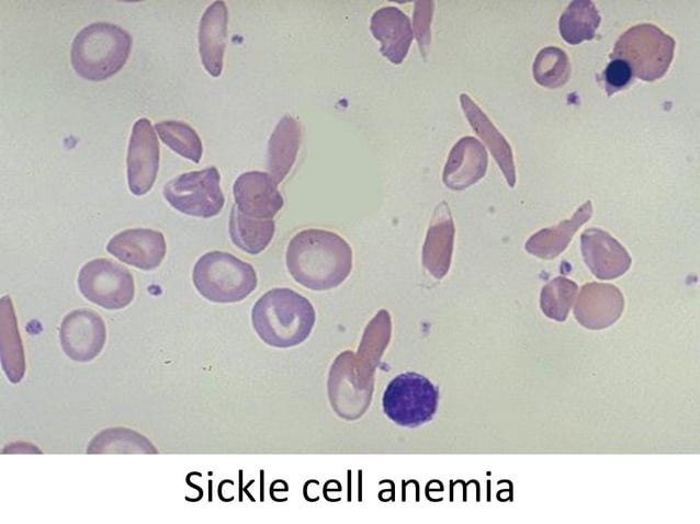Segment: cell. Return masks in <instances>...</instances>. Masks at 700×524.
Masks as SVG:
<instances>
[{"label":"cell","mask_w":700,"mask_h":524,"mask_svg":"<svg viewBox=\"0 0 700 524\" xmlns=\"http://www.w3.org/2000/svg\"><path fill=\"white\" fill-rule=\"evenodd\" d=\"M286 266L292 277L313 291L340 285L352 269V250L338 233L324 229H305L290 240Z\"/></svg>","instance_id":"1"},{"label":"cell","mask_w":700,"mask_h":524,"mask_svg":"<svg viewBox=\"0 0 700 524\" xmlns=\"http://www.w3.org/2000/svg\"><path fill=\"white\" fill-rule=\"evenodd\" d=\"M312 303L291 288H272L253 305L251 321L259 338L274 348H291L305 341L315 324Z\"/></svg>","instance_id":"2"},{"label":"cell","mask_w":700,"mask_h":524,"mask_svg":"<svg viewBox=\"0 0 700 524\" xmlns=\"http://www.w3.org/2000/svg\"><path fill=\"white\" fill-rule=\"evenodd\" d=\"M131 48L132 37L122 27L106 22L91 23L74 38L71 65L83 79L103 81L124 67Z\"/></svg>","instance_id":"3"},{"label":"cell","mask_w":700,"mask_h":524,"mask_svg":"<svg viewBox=\"0 0 700 524\" xmlns=\"http://www.w3.org/2000/svg\"><path fill=\"white\" fill-rule=\"evenodd\" d=\"M192 280L205 299L221 304L244 300L258 283L251 264L223 251L204 253L194 264Z\"/></svg>","instance_id":"4"},{"label":"cell","mask_w":700,"mask_h":524,"mask_svg":"<svg viewBox=\"0 0 700 524\" xmlns=\"http://www.w3.org/2000/svg\"><path fill=\"white\" fill-rule=\"evenodd\" d=\"M674 49L675 41L661 29L639 24L621 35L610 57L628 62L635 77L653 81L667 71Z\"/></svg>","instance_id":"5"},{"label":"cell","mask_w":700,"mask_h":524,"mask_svg":"<svg viewBox=\"0 0 700 524\" xmlns=\"http://www.w3.org/2000/svg\"><path fill=\"white\" fill-rule=\"evenodd\" d=\"M439 392L427 377L407 372L394 377L385 388V415L400 426L416 428L429 422L438 408Z\"/></svg>","instance_id":"6"},{"label":"cell","mask_w":700,"mask_h":524,"mask_svg":"<svg viewBox=\"0 0 700 524\" xmlns=\"http://www.w3.org/2000/svg\"><path fill=\"white\" fill-rule=\"evenodd\" d=\"M221 174L215 167L182 173L163 187V197L178 212L211 218L218 215L225 204L219 185Z\"/></svg>","instance_id":"7"},{"label":"cell","mask_w":700,"mask_h":524,"mask_svg":"<svg viewBox=\"0 0 700 524\" xmlns=\"http://www.w3.org/2000/svg\"><path fill=\"white\" fill-rule=\"evenodd\" d=\"M77 283L84 298L109 310L127 307L135 296L134 277L129 270L106 258L83 264Z\"/></svg>","instance_id":"8"},{"label":"cell","mask_w":700,"mask_h":524,"mask_svg":"<svg viewBox=\"0 0 700 524\" xmlns=\"http://www.w3.org/2000/svg\"><path fill=\"white\" fill-rule=\"evenodd\" d=\"M105 340L104 320L92 309H75L60 323V345L72 361L86 363L94 360L103 350Z\"/></svg>","instance_id":"9"},{"label":"cell","mask_w":700,"mask_h":524,"mask_svg":"<svg viewBox=\"0 0 700 524\" xmlns=\"http://www.w3.org/2000/svg\"><path fill=\"white\" fill-rule=\"evenodd\" d=\"M160 149L148 118L135 122L127 149V183L132 194L145 195L153 187L159 169Z\"/></svg>","instance_id":"10"},{"label":"cell","mask_w":700,"mask_h":524,"mask_svg":"<svg viewBox=\"0 0 700 524\" xmlns=\"http://www.w3.org/2000/svg\"><path fill=\"white\" fill-rule=\"evenodd\" d=\"M106 250L121 262L144 271L160 265L167 244L162 232L148 228L125 229L114 235Z\"/></svg>","instance_id":"11"},{"label":"cell","mask_w":700,"mask_h":524,"mask_svg":"<svg viewBox=\"0 0 700 524\" xmlns=\"http://www.w3.org/2000/svg\"><path fill=\"white\" fill-rule=\"evenodd\" d=\"M276 185L267 172L248 171L240 174L233 185L236 207L247 216L272 219L284 203Z\"/></svg>","instance_id":"12"},{"label":"cell","mask_w":700,"mask_h":524,"mask_svg":"<svg viewBox=\"0 0 700 524\" xmlns=\"http://www.w3.org/2000/svg\"><path fill=\"white\" fill-rule=\"evenodd\" d=\"M624 308L620 289L608 283H587L578 294L574 316L587 329L600 330L613 324Z\"/></svg>","instance_id":"13"},{"label":"cell","mask_w":700,"mask_h":524,"mask_svg":"<svg viewBox=\"0 0 700 524\" xmlns=\"http://www.w3.org/2000/svg\"><path fill=\"white\" fill-rule=\"evenodd\" d=\"M580 241L585 263L597 278L612 280L629 270L631 257L608 232L590 228L582 233Z\"/></svg>","instance_id":"14"},{"label":"cell","mask_w":700,"mask_h":524,"mask_svg":"<svg viewBox=\"0 0 700 524\" xmlns=\"http://www.w3.org/2000/svg\"><path fill=\"white\" fill-rule=\"evenodd\" d=\"M370 31L381 43L382 55L395 65L402 64L414 37L409 18L396 7H383L372 14Z\"/></svg>","instance_id":"15"},{"label":"cell","mask_w":700,"mask_h":524,"mask_svg":"<svg viewBox=\"0 0 700 524\" xmlns=\"http://www.w3.org/2000/svg\"><path fill=\"white\" fill-rule=\"evenodd\" d=\"M228 11L224 1H214L204 11L199 25V52L205 70L219 77L226 47Z\"/></svg>","instance_id":"16"},{"label":"cell","mask_w":700,"mask_h":524,"mask_svg":"<svg viewBox=\"0 0 700 524\" xmlns=\"http://www.w3.org/2000/svg\"><path fill=\"white\" fill-rule=\"evenodd\" d=\"M487 155L474 137L461 138L452 148L443 171V182L452 190H463L478 181L486 171Z\"/></svg>","instance_id":"17"},{"label":"cell","mask_w":700,"mask_h":524,"mask_svg":"<svg viewBox=\"0 0 700 524\" xmlns=\"http://www.w3.org/2000/svg\"><path fill=\"white\" fill-rule=\"evenodd\" d=\"M301 136L298 121L289 114L280 119L270 136L267 168L278 184L282 182L294 164L301 144Z\"/></svg>","instance_id":"18"},{"label":"cell","mask_w":700,"mask_h":524,"mask_svg":"<svg viewBox=\"0 0 700 524\" xmlns=\"http://www.w3.org/2000/svg\"><path fill=\"white\" fill-rule=\"evenodd\" d=\"M462 110L474 132L488 146L507 182L513 186L516 181L512 152L509 144L489 121L478 105L465 93L460 95Z\"/></svg>","instance_id":"19"},{"label":"cell","mask_w":700,"mask_h":524,"mask_svg":"<svg viewBox=\"0 0 700 524\" xmlns=\"http://www.w3.org/2000/svg\"><path fill=\"white\" fill-rule=\"evenodd\" d=\"M591 202L584 203L573 215L558 225L534 233L526 243V249L542 259L557 257L568 244L577 229L591 216Z\"/></svg>","instance_id":"20"},{"label":"cell","mask_w":700,"mask_h":524,"mask_svg":"<svg viewBox=\"0 0 700 524\" xmlns=\"http://www.w3.org/2000/svg\"><path fill=\"white\" fill-rule=\"evenodd\" d=\"M1 363L2 368L13 384L22 380L25 373L24 351L11 298H1L0 316Z\"/></svg>","instance_id":"21"},{"label":"cell","mask_w":700,"mask_h":524,"mask_svg":"<svg viewBox=\"0 0 700 524\" xmlns=\"http://www.w3.org/2000/svg\"><path fill=\"white\" fill-rule=\"evenodd\" d=\"M233 243L249 254L262 252L271 242L275 224L273 219H258L241 213L233 205L228 224Z\"/></svg>","instance_id":"22"},{"label":"cell","mask_w":700,"mask_h":524,"mask_svg":"<svg viewBox=\"0 0 700 524\" xmlns=\"http://www.w3.org/2000/svg\"><path fill=\"white\" fill-rule=\"evenodd\" d=\"M88 454H155L157 449L140 433L127 428H108L92 437Z\"/></svg>","instance_id":"23"},{"label":"cell","mask_w":700,"mask_h":524,"mask_svg":"<svg viewBox=\"0 0 700 524\" xmlns=\"http://www.w3.org/2000/svg\"><path fill=\"white\" fill-rule=\"evenodd\" d=\"M600 23V15L589 0L573 1L560 18L558 30L565 42L575 45L591 39Z\"/></svg>","instance_id":"24"},{"label":"cell","mask_w":700,"mask_h":524,"mask_svg":"<svg viewBox=\"0 0 700 524\" xmlns=\"http://www.w3.org/2000/svg\"><path fill=\"white\" fill-rule=\"evenodd\" d=\"M155 129L163 144L181 157L199 163L203 145L197 133L187 123L181 121H161L155 125Z\"/></svg>","instance_id":"25"},{"label":"cell","mask_w":700,"mask_h":524,"mask_svg":"<svg viewBox=\"0 0 700 524\" xmlns=\"http://www.w3.org/2000/svg\"><path fill=\"white\" fill-rule=\"evenodd\" d=\"M571 66L567 55L557 47H545L539 52L533 65L534 80L546 88H560L568 80Z\"/></svg>","instance_id":"26"},{"label":"cell","mask_w":700,"mask_h":524,"mask_svg":"<svg viewBox=\"0 0 700 524\" xmlns=\"http://www.w3.org/2000/svg\"><path fill=\"white\" fill-rule=\"evenodd\" d=\"M578 286L572 280L558 276L541 291L540 305L544 315L556 321H565L575 300Z\"/></svg>","instance_id":"27"},{"label":"cell","mask_w":700,"mask_h":524,"mask_svg":"<svg viewBox=\"0 0 700 524\" xmlns=\"http://www.w3.org/2000/svg\"><path fill=\"white\" fill-rule=\"evenodd\" d=\"M454 227L445 203L437 208L433 221L429 228L425 252L430 258H437L442 261L444 267H448L452 244H453Z\"/></svg>","instance_id":"28"},{"label":"cell","mask_w":700,"mask_h":524,"mask_svg":"<svg viewBox=\"0 0 700 524\" xmlns=\"http://www.w3.org/2000/svg\"><path fill=\"white\" fill-rule=\"evenodd\" d=\"M433 12V1H416L414 8V34L420 53L426 57L430 45V23Z\"/></svg>","instance_id":"29"},{"label":"cell","mask_w":700,"mask_h":524,"mask_svg":"<svg viewBox=\"0 0 700 524\" xmlns=\"http://www.w3.org/2000/svg\"><path fill=\"white\" fill-rule=\"evenodd\" d=\"M632 70L622 59L611 60L603 71V80L608 95L625 88L632 79Z\"/></svg>","instance_id":"30"}]
</instances>
